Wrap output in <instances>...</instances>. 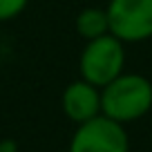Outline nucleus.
Returning a JSON list of instances; mask_svg holds the SVG:
<instances>
[{
    "instance_id": "nucleus-6",
    "label": "nucleus",
    "mask_w": 152,
    "mask_h": 152,
    "mask_svg": "<svg viewBox=\"0 0 152 152\" xmlns=\"http://www.w3.org/2000/svg\"><path fill=\"white\" fill-rule=\"evenodd\" d=\"M74 27L83 40H92V38L110 34V20L105 7H83L74 18Z\"/></svg>"
},
{
    "instance_id": "nucleus-3",
    "label": "nucleus",
    "mask_w": 152,
    "mask_h": 152,
    "mask_svg": "<svg viewBox=\"0 0 152 152\" xmlns=\"http://www.w3.org/2000/svg\"><path fill=\"white\" fill-rule=\"evenodd\" d=\"M67 152H130L128 130L123 123L99 114L76 125Z\"/></svg>"
},
{
    "instance_id": "nucleus-8",
    "label": "nucleus",
    "mask_w": 152,
    "mask_h": 152,
    "mask_svg": "<svg viewBox=\"0 0 152 152\" xmlns=\"http://www.w3.org/2000/svg\"><path fill=\"white\" fill-rule=\"evenodd\" d=\"M0 150H2V152H16L18 148H16V141L5 139V141H0Z\"/></svg>"
},
{
    "instance_id": "nucleus-9",
    "label": "nucleus",
    "mask_w": 152,
    "mask_h": 152,
    "mask_svg": "<svg viewBox=\"0 0 152 152\" xmlns=\"http://www.w3.org/2000/svg\"><path fill=\"white\" fill-rule=\"evenodd\" d=\"M0 152H2V150H0Z\"/></svg>"
},
{
    "instance_id": "nucleus-7",
    "label": "nucleus",
    "mask_w": 152,
    "mask_h": 152,
    "mask_svg": "<svg viewBox=\"0 0 152 152\" xmlns=\"http://www.w3.org/2000/svg\"><path fill=\"white\" fill-rule=\"evenodd\" d=\"M29 7V0H0V23H11Z\"/></svg>"
},
{
    "instance_id": "nucleus-1",
    "label": "nucleus",
    "mask_w": 152,
    "mask_h": 152,
    "mask_svg": "<svg viewBox=\"0 0 152 152\" xmlns=\"http://www.w3.org/2000/svg\"><path fill=\"white\" fill-rule=\"evenodd\" d=\"M152 110V81L139 72H123L101 87V114L128 125Z\"/></svg>"
},
{
    "instance_id": "nucleus-2",
    "label": "nucleus",
    "mask_w": 152,
    "mask_h": 152,
    "mask_svg": "<svg viewBox=\"0 0 152 152\" xmlns=\"http://www.w3.org/2000/svg\"><path fill=\"white\" fill-rule=\"evenodd\" d=\"M125 58L128 49L125 43L119 40L114 34L85 40V47L78 56V74L83 81L96 87H105L119 74L125 72Z\"/></svg>"
},
{
    "instance_id": "nucleus-4",
    "label": "nucleus",
    "mask_w": 152,
    "mask_h": 152,
    "mask_svg": "<svg viewBox=\"0 0 152 152\" xmlns=\"http://www.w3.org/2000/svg\"><path fill=\"white\" fill-rule=\"evenodd\" d=\"M110 34L125 45L145 43L152 38V0H110Z\"/></svg>"
},
{
    "instance_id": "nucleus-5",
    "label": "nucleus",
    "mask_w": 152,
    "mask_h": 152,
    "mask_svg": "<svg viewBox=\"0 0 152 152\" xmlns=\"http://www.w3.org/2000/svg\"><path fill=\"white\" fill-rule=\"evenodd\" d=\"M61 107L63 114L74 125L94 119L101 114V87L92 85L83 78L67 83L61 94Z\"/></svg>"
}]
</instances>
